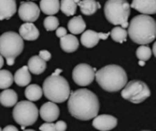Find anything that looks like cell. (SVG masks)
I'll list each match as a JSON object with an SVG mask.
<instances>
[{
  "instance_id": "11",
  "label": "cell",
  "mask_w": 156,
  "mask_h": 131,
  "mask_svg": "<svg viewBox=\"0 0 156 131\" xmlns=\"http://www.w3.org/2000/svg\"><path fill=\"white\" fill-rule=\"evenodd\" d=\"M118 120L115 117L111 115H100L93 118L92 126L101 131H108L114 129L117 126Z\"/></svg>"
},
{
  "instance_id": "38",
  "label": "cell",
  "mask_w": 156,
  "mask_h": 131,
  "mask_svg": "<svg viewBox=\"0 0 156 131\" xmlns=\"http://www.w3.org/2000/svg\"><path fill=\"white\" fill-rule=\"evenodd\" d=\"M3 66H4V57H3L2 55L0 54V69L2 68Z\"/></svg>"
},
{
  "instance_id": "20",
  "label": "cell",
  "mask_w": 156,
  "mask_h": 131,
  "mask_svg": "<svg viewBox=\"0 0 156 131\" xmlns=\"http://www.w3.org/2000/svg\"><path fill=\"white\" fill-rule=\"evenodd\" d=\"M17 102V94L13 89L5 88L0 94V104L5 108L13 107Z\"/></svg>"
},
{
  "instance_id": "1",
  "label": "cell",
  "mask_w": 156,
  "mask_h": 131,
  "mask_svg": "<svg viewBox=\"0 0 156 131\" xmlns=\"http://www.w3.org/2000/svg\"><path fill=\"white\" fill-rule=\"evenodd\" d=\"M68 109L70 115L80 120H90L98 115L100 102L98 97L87 88H80L70 93Z\"/></svg>"
},
{
  "instance_id": "17",
  "label": "cell",
  "mask_w": 156,
  "mask_h": 131,
  "mask_svg": "<svg viewBox=\"0 0 156 131\" xmlns=\"http://www.w3.org/2000/svg\"><path fill=\"white\" fill-rule=\"evenodd\" d=\"M28 70L35 75L42 74L47 68V63L39 56H34L29 58L27 62Z\"/></svg>"
},
{
  "instance_id": "35",
  "label": "cell",
  "mask_w": 156,
  "mask_h": 131,
  "mask_svg": "<svg viewBox=\"0 0 156 131\" xmlns=\"http://www.w3.org/2000/svg\"><path fill=\"white\" fill-rule=\"evenodd\" d=\"M6 63L8 66H13L15 64V58L14 57H7L6 58Z\"/></svg>"
},
{
  "instance_id": "37",
  "label": "cell",
  "mask_w": 156,
  "mask_h": 131,
  "mask_svg": "<svg viewBox=\"0 0 156 131\" xmlns=\"http://www.w3.org/2000/svg\"><path fill=\"white\" fill-rule=\"evenodd\" d=\"M61 72H62V70H61V69H59V68H58V69H56V71H55V72H53V74H52V75L58 76V75L61 74Z\"/></svg>"
},
{
  "instance_id": "6",
  "label": "cell",
  "mask_w": 156,
  "mask_h": 131,
  "mask_svg": "<svg viewBox=\"0 0 156 131\" xmlns=\"http://www.w3.org/2000/svg\"><path fill=\"white\" fill-rule=\"evenodd\" d=\"M24 49V40L19 34L8 31L0 36V54L3 57H18Z\"/></svg>"
},
{
  "instance_id": "42",
  "label": "cell",
  "mask_w": 156,
  "mask_h": 131,
  "mask_svg": "<svg viewBox=\"0 0 156 131\" xmlns=\"http://www.w3.org/2000/svg\"><path fill=\"white\" fill-rule=\"evenodd\" d=\"M27 1H30V0H27Z\"/></svg>"
},
{
  "instance_id": "34",
  "label": "cell",
  "mask_w": 156,
  "mask_h": 131,
  "mask_svg": "<svg viewBox=\"0 0 156 131\" xmlns=\"http://www.w3.org/2000/svg\"><path fill=\"white\" fill-rule=\"evenodd\" d=\"M109 36H110V33H98V36L101 40H106Z\"/></svg>"
},
{
  "instance_id": "24",
  "label": "cell",
  "mask_w": 156,
  "mask_h": 131,
  "mask_svg": "<svg viewBox=\"0 0 156 131\" xmlns=\"http://www.w3.org/2000/svg\"><path fill=\"white\" fill-rule=\"evenodd\" d=\"M43 95L42 88L36 84H32L27 87L25 90V96L29 101H37Z\"/></svg>"
},
{
  "instance_id": "19",
  "label": "cell",
  "mask_w": 156,
  "mask_h": 131,
  "mask_svg": "<svg viewBox=\"0 0 156 131\" xmlns=\"http://www.w3.org/2000/svg\"><path fill=\"white\" fill-rule=\"evenodd\" d=\"M82 33L83 34L81 35L80 42L84 47L88 48H91V47H94L96 45H98L100 41V38L98 36V32H95L90 29L86 31L84 30Z\"/></svg>"
},
{
  "instance_id": "26",
  "label": "cell",
  "mask_w": 156,
  "mask_h": 131,
  "mask_svg": "<svg viewBox=\"0 0 156 131\" xmlns=\"http://www.w3.org/2000/svg\"><path fill=\"white\" fill-rule=\"evenodd\" d=\"M110 35L112 36V38L115 42L124 43L127 39L128 33H127V30H125V28L122 26H115L114 28H112Z\"/></svg>"
},
{
  "instance_id": "30",
  "label": "cell",
  "mask_w": 156,
  "mask_h": 131,
  "mask_svg": "<svg viewBox=\"0 0 156 131\" xmlns=\"http://www.w3.org/2000/svg\"><path fill=\"white\" fill-rule=\"evenodd\" d=\"M39 130L54 131L55 130V124L52 122H46L39 127Z\"/></svg>"
},
{
  "instance_id": "29",
  "label": "cell",
  "mask_w": 156,
  "mask_h": 131,
  "mask_svg": "<svg viewBox=\"0 0 156 131\" xmlns=\"http://www.w3.org/2000/svg\"><path fill=\"white\" fill-rule=\"evenodd\" d=\"M58 19L54 16H48L44 20V26L48 31H54L58 27Z\"/></svg>"
},
{
  "instance_id": "36",
  "label": "cell",
  "mask_w": 156,
  "mask_h": 131,
  "mask_svg": "<svg viewBox=\"0 0 156 131\" xmlns=\"http://www.w3.org/2000/svg\"><path fill=\"white\" fill-rule=\"evenodd\" d=\"M4 130L5 131H16L17 130V128H16V127H14V126H7V127H5V129H4Z\"/></svg>"
},
{
  "instance_id": "33",
  "label": "cell",
  "mask_w": 156,
  "mask_h": 131,
  "mask_svg": "<svg viewBox=\"0 0 156 131\" xmlns=\"http://www.w3.org/2000/svg\"><path fill=\"white\" fill-rule=\"evenodd\" d=\"M56 35H57V36L58 37H62V36H64L65 35H67V30H66V28H64V27H58L57 29H56Z\"/></svg>"
},
{
  "instance_id": "3",
  "label": "cell",
  "mask_w": 156,
  "mask_h": 131,
  "mask_svg": "<svg viewBox=\"0 0 156 131\" xmlns=\"http://www.w3.org/2000/svg\"><path fill=\"white\" fill-rule=\"evenodd\" d=\"M95 78L100 87L108 92L122 89L128 81L125 70L117 65H108L95 72Z\"/></svg>"
},
{
  "instance_id": "14",
  "label": "cell",
  "mask_w": 156,
  "mask_h": 131,
  "mask_svg": "<svg viewBox=\"0 0 156 131\" xmlns=\"http://www.w3.org/2000/svg\"><path fill=\"white\" fill-rule=\"evenodd\" d=\"M19 36L27 41H34L39 37V30L33 23L26 22L19 27Z\"/></svg>"
},
{
  "instance_id": "31",
  "label": "cell",
  "mask_w": 156,
  "mask_h": 131,
  "mask_svg": "<svg viewBox=\"0 0 156 131\" xmlns=\"http://www.w3.org/2000/svg\"><path fill=\"white\" fill-rule=\"evenodd\" d=\"M43 60H45L46 62L47 61H48V60H50V58H51V54H50V52L49 51H48V50H41V51H39V55H38Z\"/></svg>"
},
{
  "instance_id": "9",
  "label": "cell",
  "mask_w": 156,
  "mask_h": 131,
  "mask_svg": "<svg viewBox=\"0 0 156 131\" xmlns=\"http://www.w3.org/2000/svg\"><path fill=\"white\" fill-rule=\"evenodd\" d=\"M96 71V68H93L88 64H79L73 69L72 78L77 85L80 87H87L94 80Z\"/></svg>"
},
{
  "instance_id": "22",
  "label": "cell",
  "mask_w": 156,
  "mask_h": 131,
  "mask_svg": "<svg viewBox=\"0 0 156 131\" xmlns=\"http://www.w3.org/2000/svg\"><path fill=\"white\" fill-rule=\"evenodd\" d=\"M68 28L70 33L74 35L81 34L86 29V23L83 20L82 16H77L72 17L68 23Z\"/></svg>"
},
{
  "instance_id": "32",
  "label": "cell",
  "mask_w": 156,
  "mask_h": 131,
  "mask_svg": "<svg viewBox=\"0 0 156 131\" xmlns=\"http://www.w3.org/2000/svg\"><path fill=\"white\" fill-rule=\"evenodd\" d=\"M67 129V124L60 120V121H58L56 124H55V130L58 131H64Z\"/></svg>"
},
{
  "instance_id": "16",
  "label": "cell",
  "mask_w": 156,
  "mask_h": 131,
  "mask_svg": "<svg viewBox=\"0 0 156 131\" xmlns=\"http://www.w3.org/2000/svg\"><path fill=\"white\" fill-rule=\"evenodd\" d=\"M80 42L78 38L73 35H65L60 37V47L61 49L66 53L75 52L79 47Z\"/></svg>"
},
{
  "instance_id": "15",
  "label": "cell",
  "mask_w": 156,
  "mask_h": 131,
  "mask_svg": "<svg viewBox=\"0 0 156 131\" xmlns=\"http://www.w3.org/2000/svg\"><path fill=\"white\" fill-rule=\"evenodd\" d=\"M16 12V0H0V20L11 18Z\"/></svg>"
},
{
  "instance_id": "23",
  "label": "cell",
  "mask_w": 156,
  "mask_h": 131,
  "mask_svg": "<svg viewBox=\"0 0 156 131\" xmlns=\"http://www.w3.org/2000/svg\"><path fill=\"white\" fill-rule=\"evenodd\" d=\"M40 9L44 14L53 16L59 11V0H41Z\"/></svg>"
},
{
  "instance_id": "10",
  "label": "cell",
  "mask_w": 156,
  "mask_h": 131,
  "mask_svg": "<svg viewBox=\"0 0 156 131\" xmlns=\"http://www.w3.org/2000/svg\"><path fill=\"white\" fill-rule=\"evenodd\" d=\"M40 14V8L38 5L31 1L22 2L18 8V16L24 22L33 23L35 22Z\"/></svg>"
},
{
  "instance_id": "13",
  "label": "cell",
  "mask_w": 156,
  "mask_h": 131,
  "mask_svg": "<svg viewBox=\"0 0 156 131\" xmlns=\"http://www.w3.org/2000/svg\"><path fill=\"white\" fill-rule=\"evenodd\" d=\"M132 8L144 15H153L156 12V0H133Z\"/></svg>"
},
{
  "instance_id": "7",
  "label": "cell",
  "mask_w": 156,
  "mask_h": 131,
  "mask_svg": "<svg viewBox=\"0 0 156 131\" xmlns=\"http://www.w3.org/2000/svg\"><path fill=\"white\" fill-rule=\"evenodd\" d=\"M13 118L21 127H29L37 120L38 109L32 101L16 102L13 109Z\"/></svg>"
},
{
  "instance_id": "2",
  "label": "cell",
  "mask_w": 156,
  "mask_h": 131,
  "mask_svg": "<svg viewBox=\"0 0 156 131\" xmlns=\"http://www.w3.org/2000/svg\"><path fill=\"white\" fill-rule=\"evenodd\" d=\"M128 28L130 38L139 45H147L156 37L155 20L148 15H139L134 16Z\"/></svg>"
},
{
  "instance_id": "21",
  "label": "cell",
  "mask_w": 156,
  "mask_h": 131,
  "mask_svg": "<svg viewBox=\"0 0 156 131\" xmlns=\"http://www.w3.org/2000/svg\"><path fill=\"white\" fill-rule=\"evenodd\" d=\"M78 5L81 13L85 16H91L101 8V4L96 0H80Z\"/></svg>"
},
{
  "instance_id": "8",
  "label": "cell",
  "mask_w": 156,
  "mask_h": 131,
  "mask_svg": "<svg viewBox=\"0 0 156 131\" xmlns=\"http://www.w3.org/2000/svg\"><path fill=\"white\" fill-rule=\"evenodd\" d=\"M121 95L124 99L133 104H140L151 96V90L144 82L133 80L126 83L122 89Z\"/></svg>"
},
{
  "instance_id": "41",
  "label": "cell",
  "mask_w": 156,
  "mask_h": 131,
  "mask_svg": "<svg viewBox=\"0 0 156 131\" xmlns=\"http://www.w3.org/2000/svg\"><path fill=\"white\" fill-rule=\"evenodd\" d=\"M0 130H2V129H1V128H0Z\"/></svg>"
},
{
  "instance_id": "25",
  "label": "cell",
  "mask_w": 156,
  "mask_h": 131,
  "mask_svg": "<svg viewBox=\"0 0 156 131\" xmlns=\"http://www.w3.org/2000/svg\"><path fill=\"white\" fill-rule=\"evenodd\" d=\"M80 1V0H61V2H59V9L68 16H74Z\"/></svg>"
},
{
  "instance_id": "4",
  "label": "cell",
  "mask_w": 156,
  "mask_h": 131,
  "mask_svg": "<svg viewBox=\"0 0 156 131\" xmlns=\"http://www.w3.org/2000/svg\"><path fill=\"white\" fill-rule=\"evenodd\" d=\"M42 90L45 97L54 103H63L70 95L69 82L60 75L48 77L43 83Z\"/></svg>"
},
{
  "instance_id": "12",
  "label": "cell",
  "mask_w": 156,
  "mask_h": 131,
  "mask_svg": "<svg viewBox=\"0 0 156 131\" xmlns=\"http://www.w3.org/2000/svg\"><path fill=\"white\" fill-rule=\"evenodd\" d=\"M41 119L46 122H54L59 116V109L56 103L50 101L42 105L38 111Z\"/></svg>"
},
{
  "instance_id": "39",
  "label": "cell",
  "mask_w": 156,
  "mask_h": 131,
  "mask_svg": "<svg viewBox=\"0 0 156 131\" xmlns=\"http://www.w3.org/2000/svg\"><path fill=\"white\" fill-rule=\"evenodd\" d=\"M155 47H156V43H154V47H153V51H152V53H154V56H155V57H156Z\"/></svg>"
},
{
  "instance_id": "28",
  "label": "cell",
  "mask_w": 156,
  "mask_h": 131,
  "mask_svg": "<svg viewBox=\"0 0 156 131\" xmlns=\"http://www.w3.org/2000/svg\"><path fill=\"white\" fill-rule=\"evenodd\" d=\"M136 56L140 60L147 61L151 58L152 57V50L148 46L142 45L139 47L136 50Z\"/></svg>"
},
{
  "instance_id": "27",
  "label": "cell",
  "mask_w": 156,
  "mask_h": 131,
  "mask_svg": "<svg viewBox=\"0 0 156 131\" xmlns=\"http://www.w3.org/2000/svg\"><path fill=\"white\" fill-rule=\"evenodd\" d=\"M14 82V78L8 70L2 69L0 70V88L5 89L11 87Z\"/></svg>"
},
{
  "instance_id": "5",
  "label": "cell",
  "mask_w": 156,
  "mask_h": 131,
  "mask_svg": "<svg viewBox=\"0 0 156 131\" xmlns=\"http://www.w3.org/2000/svg\"><path fill=\"white\" fill-rule=\"evenodd\" d=\"M131 6L127 0H108L104 5V15L107 20L116 26L126 28L129 26L128 18Z\"/></svg>"
},
{
  "instance_id": "18",
  "label": "cell",
  "mask_w": 156,
  "mask_h": 131,
  "mask_svg": "<svg viewBox=\"0 0 156 131\" xmlns=\"http://www.w3.org/2000/svg\"><path fill=\"white\" fill-rule=\"evenodd\" d=\"M13 78H14L15 83L17 86L19 87L27 86L31 81V75H30V71L28 70L27 66H24L21 68L17 69Z\"/></svg>"
},
{
  "instance_id": "40",
  "label": "cell",
  "mask_w": 156,
  "mask_h": 131,
  "mask_svg": "<svg viewBox=\"0 0 156 131\" xmlns=\"http://www.w3.org/2000/svg\"><path fill=\"white\" fill-rule=\"evenodd\" d=\"M139 65H140V66H142V67H144V66L145 65V61H144V60H140V61H139Z\"/></svg>"
}]
</instances>
